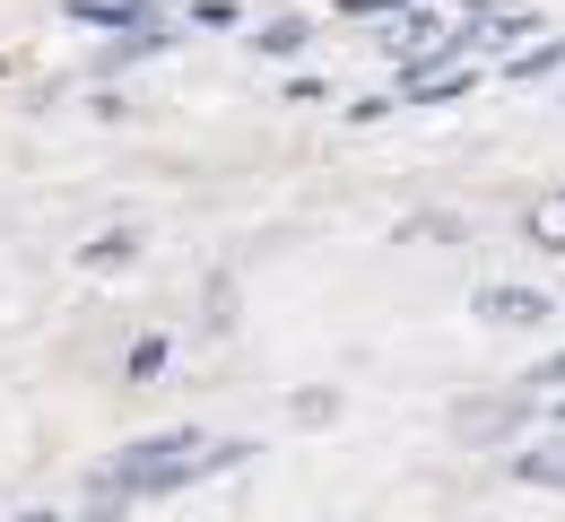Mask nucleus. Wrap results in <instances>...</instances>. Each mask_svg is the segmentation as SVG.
Segmentation results:
<instances>
[{
    "instance_id": "nucleus-1",
    "label": "nucleus",
    "mask_w": 565,
    "mask_h": 522,
    "mask_svg": "<svg viewBox=\"0 0 565 522\" xmlns=\"http://www.w3.org/2000/svg\"><path fill=\"white\" fill-rule=\"evenodd\" d=\"M253 445H217V436H192V427H174V436H148V445H122L105 470H96V514L87 522H114L122 497H166V488H183V479H210L226 461H244Z\"/></svg>"
},
{
    "instance_id": "nucleus-2",
    "label": "nucleus",
    "mask_w": 565,
    "mask_h": 522,
    "mask_svg": "<svg viewBox=\"0 0 565 522\" xmlns=\"http://www.w3.org/2000/svg\"><path fill=\"white\" fill-rule=\"evenodd\" d=\"M479 313H495V322H548V297L540 288H488Z\"/></svg>"
},
{
    "instance_id": "nucleus-3",
    "label": "nucleus",
    "mask_w": 565,
    "mask_h": 522,
    "mask_svg": "<svg viewBox=\"0 0 565 522\" xmlns=\"http://www.w3.org/2000/svg\"><path fill=\"white\" fill-rule=\"evenodd\" d=\"M513 479H531V488H565V445H548V452H513Z\"/></svg>"
},
{
    "instance_id": "nucleus-4",
    "label": "nucleus",
    "mask_w": 565,
    "mask_h": 522,
    "mask_svg": "<svg viewBox=\"0 0 565 522\" xmlns=\"http://www.w3.org/2000/svg\"><path fill=\"white\" fill-rule=\"evenodd\" d=\"M78 18H96V26H122V35H148V9H131V0H78Z\"/></svg>"
},
{
    "instance_id": "nucleus-5",
    "label": "nucleus",
    "mask_w": 565,
    "mask_h": 522,
    "mask_svg": "<svg viewBox=\"0 0 565 522\" xmlns=\"http://www.w3.org/2000/svg\"><path fill=\"white\" fill-rule=\"evenodd\" d=\"M531 244H548V253H565V192H557V201H540V210H531Z\"/></svg>"
},
{
    "instance_id": "nucleus-6",
    "label": "nucleus",
    "mask_w": 565,
    "mask_h": 522,
    "mask_svg": "<svg viewBox=\"0 0 565 522\" xmlns=\"http://www.w3.org/2000/svg\"><path fill=\"white\" fill-rule=\"evenodd\" d=\"M296 35H305L296 18H279V26H262V53H296Z\"/></svg>"
},
{
    "instance_id": "nucleus-7",
    "label": "nucleus",
    "mask_w": 565,
    "mask_h": 522,
    "mask_svg": "<svg viewBox=\"0 0 565 522\" xmlns=\"http://www.w3.org/2000/svg\"><path fill=\"white\" fill-rule=\"evenodd\" d=\"M531 383H565V358H548V366H540V374H531Z\"/></svg>"
},
{
    "instance_id": "nucleus-8",
    "label": "nucleus",
    "mask_w": 565,
    "mask_h": 522,
    "mask_svg": "<svg viewBox=\"0 0 565 522\" xmlns=\"http://www.w3.org/2000/svg\"><path fill=\"white\" fill-rule=\"evenodd\" d=\"M26 522H53V514H26Z\"/></svg>"
}]
</instances>
